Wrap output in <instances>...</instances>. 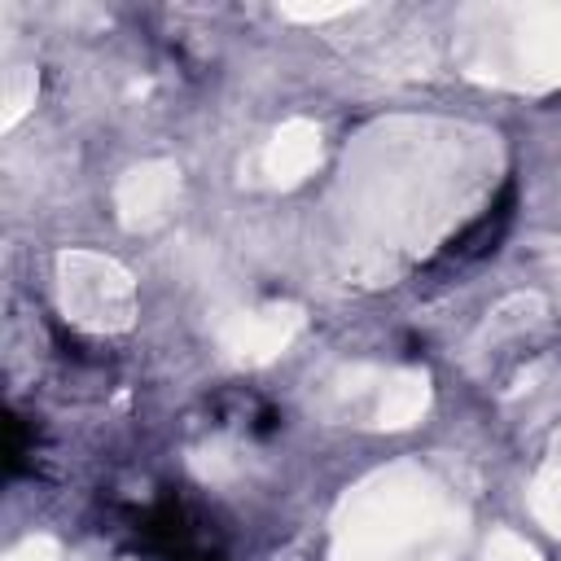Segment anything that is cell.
<instances>
[{
	"mask_svg": "<svg viewBox=\"0 0 561 561\" xmlns=\"http://www.w3.org/2000/svg\"><path fill=\"white\" fill-rule=\"evenodd\" d=\"M57 272H61V307L75 324H88V329H127L131 324L136 294H131L127 272L114 259L70 250L57 259Z\"/></svg>",
	"mask_w": 561,
	"mask_h": 561,
	"instance_id": "7a4b0ae2",
	"label": "cell"
},
{
	"mask_svg": "<svg viewBox=\"0 0 561 561\" xmlns=\"http://www.w3.org/2000/svg\"><path fill=\"white\" fill-rule=\"evenodd\" d=\"M289 18H337V13H346V4H316V9H285Z\"/></svg>",
	"mask_w": 561,
	"mask_h": 561,
	"instance_id": "30bf717a",
	"label": "cell"
},
{
	"mask_svg": "<svg viewBox=\"0 0 561 561\" xmlns=\"http://www.w3.org/2000/svg\"><path fill=\"white\" fill-rule=\"evenodd\" d=\"M486 561H539V552H535L526 539H517L513 530H500V535H491V543H486Z\"/></svg>",
	"mask_w": 561,
	"mask_h": 561,
	"instance_id": "ba28073f",
	"label": "cell"
},
{
	"mask_svg": "<svg viewBox=\"0 0 561 561\" xmlns=\"http://www.w3.org/2000/svg\"><path fill=\"white\" fill-rule=\"evenodd\" d=\"M175 193H180V171L171 162H145V167H131L118 180L114 206H118V219L127 228H149L167 215Z\"/></svg>",
	"mask_w": 561,
	"mask_h": 561,
	"instance_id": "277c9868",
	"label": "cell"
},
{
	"mask_svg": "<svg viewBox=\"0 0 561 561\" xmlns=\"http://www.w3.org/2000/svg\"><path fill=\"white\" fill-rule=\"evenodd\" d=\"M320 162V127L307 118H289L263 149V171L276 184H298Z\"/></svg>",
	"mask_w": 561,
	"mask_h": 561,
	"instance_id": "5b68a950",
	"label": "cell"
},
{
	"mask_svg": "<svg viewBox=\"0 0 561 561\" xmlns=\"http://www.w3.org/2000/svg\"><path fill=\"white\" fill-rule=\"evenodd\" d=\"M31 101H35V70L31 66H9V75H4V127H13L26 114Z\"/></svg>",
	"mask_w": 561,
	"mask_h": 561,
	"instance_id": "52a82bcc",
	"label": "cell"
},
{
	"mask_svg": "<svg viewBox=\"0 0 561 561\" xmlns=\"http://www.w3.org/2000/svg\"><path fill=\"white\" fill-rule=\"evenodd\" d=\"M4 561H57V543H53V539H44V535L22 539Z\"/></svg>",
	"mask_w": 561,
	"mask_h": 561,
	"instance_id": "9c48e42d",
	"label": "cell"
},
{
	"mask_svg": "<svg viewBox=\"0 0 561 561\" xmlns=\"http://www.w3.org/2000/svg\"><path fill=\"white\" fill-rule=\"evenodd\" d=\"M302 329V311L298 307H259V311H241L228 320L224 329V351L237 359V364H267L276 359L294 333Z\"/></svg>",
	"mask_w": 561,
	"mask_h": 561,
	"instance_id": "3957f363",
	"label": "cell"
},
{
	"mask_svg": "<svg viewBox=\"0 0 561 561\" xmlns=\"http://www.w3.org/2000/svg\"><path fill=\"white\" fill-rule=\"evenodd\" d=\"M430 403V381L425 373H390L381 377V394H377V425L381 430H403L412 421H421Z\"/></svg>",
	"mask_w": 561,
	"mask_h": 561,
	"instance_id": "8992f818",
	"label": "cell"
},
{
	"mask_svg": "<svg viewBox=\"0 0 561 561\" xmlns=\"http://www.w3.org/2000/svg\"><path fill=\"white\" fill-rule=\"evenodd\" d=\"M447 508L443 495L408 469L381 473L346 500L337 561H443Z\"/></svg>",
	"mask_w": 561,
	"mask_h": 561,
	"instance_id": "6da1fadb",
	"label": "cell"
}]
</instances>
